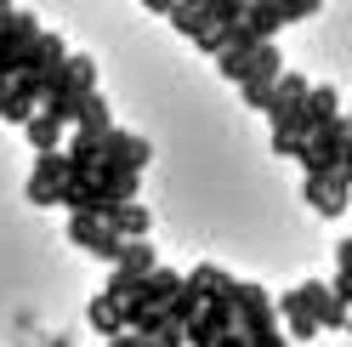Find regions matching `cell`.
<instances>
[{"label": "cell", "instance_id": "1", "mask_svg": "<svg viewBox=\"0 0 352 347\" xmlns=\"http://www.w3.org/2000/svg\"><path fill=\"white\" fill-rule=\"evenodd\" d=\"M97 97V63L85 57V52H69V63L46 80V114L63 120V125H74L80 120V108Z\"/></svg>", "mask_w": 352, "mask_h": 347}, {"label": "cell", "instance_id": "2", "mask_svg": "<svg viewBox=\"0 0 352 347\" xmlns=\"http://www.w3.org/2000/svg\"><path fill=\"white\" fill-rule=\"evenodd\" d=\"M329 308V285L301 279L278 296V330H290V341H313L318 336V313Z\"/></svg>", "mask_w": 352, "mask_h": 347}, {"label": "cell", "instance_id": "3", "mask_svg": "<svg viewBox=\"0 0 352 347\" xmlns=\"http://www.w3.org/2000/svg\"><path fill=\"white\" fill-rule=\"evenodd\" d=\"M278 80H284V52H278V40H267V46L256 52V63L245 69V80H239V103L256 108V114H267Z\"/></svg>", "mask_w": 352, "mask_h": 347}, {"label": "cell", "instance_id": "4", "mask_svg": "<svg viewBox=\"0 0 352 347\" xmlns=\"http://www.w3.org/2000/svg\"><path fill=\"white\" fill-rule=\"evenodd\" d=\"M346 148H352V137H346V125L336 120V125H318V132L301 143V154H296V160H301L307 177H329V171H341Z\"/></svg>", "mask_w": 352, "mask_h": 347}, {"label": "cell", "instance_id": "5", "mask_svg": "<svg viewBox=\"0 0 352 347\" xmlns=\"http://www.w3.org/2000/svg\"><path fill=\"white\" fill-rule=\"evenodd\" d=\"M160 268V256H153V245L148 240H125V251H120V262H114V273H108V285H102V296H114V302H131V291L142 285V279Z\"/></svg>", "mask_w": 352, "mask_h": 347}, {"label": "cell", "instance_id": "6", "mask_svg": "<svg viewBox=\"0 0 352 347\" xmlns=\"http://www.w3.org/2000/svg\"><path fill=\"white\" fill-rule=\"evenodd\" d=\"M63 188H69V160L57 154H34V171H29V205H57Z\"/></svg>", "mask_w": 352, "mask_h": 347}, {"label": "cell", "instance_id": "7", "mask_svg": "<svg viewBox=\"0 0 352 347\" xmlns=\"http://www.w3.org/2000/svg\"><path fill=\"white\" fill-rule=\"evenodd\" d=\"M40 108H46V80H29V74H17L6 92H0V120H12V125H29Z\"/></svg>", "mask_w": 352, "mask_h": 347}, {"label": "cell", "instance_id": "8", "mask_svg": "<svg viewBox=\"0 0 352 347\" xmlns=\"http://www.w3.org/2000/svg\"><path fill=\"white\" fill-rule=\"evenodd\" d=\"M63 63H69V46H63V34H52V29H40L34 40H29V52H23V63H17V74H29V80H52Z\"/></svg>", "mask_w": 352, "mask_h": 347}, {"label": "cell", "instance_id": "9", "mask_svg": "<svg viewBox=\"0 0 352 347\" xmlns=\"http://www.w3.org/2000/svg\"><path fill=\"white\" fill-rule=\"evenodd\" d=\"M69 240L80 251H91L97 262H120V251H125V240H120L114 228H102L97 216H69Z\"/></svg>", "mask_w": 352, "mask_h": 347}, {"label": "cell", "instance_id": "10", "mask_svg": "<svg viewBox=\"0 0 352 347\" xmlns=\"http://www.w3.org/2000/svg\"><path fill=\"white\" fill-rule=\"evenodd\" d=\"M148 160H153V143L148 137H137V132H120L114 125V137L102 143V165H114V171H148Z\"/></svg>", "mask_w": 352, "mask_h": 347}, {"label": "cell", "instance_id": "11", "mask_svg": "<svg viewBox=\"0 0 352 347\" xmlns=\"http://www.w3.org/2000/svg\"><path fill=\"white\" fill-rule=\"evenodd\" d=\"M307 17H318L313 0H307V6H245V29L256 40H273L284 23H307Z\"/></svg>", "mask_w": 352, "mask_h": 347}, {"label": "cell", "instance_id": "12", "mask_svg": "<svg viewBox=\"0 0 352 347\" xmlns=\"http://www.w3.org/2000/svg\"><path fill=\"white\" fill-rule=\"evenodd\" d=\"M301 193H307V205H313L318 216H329V222L346 216V200H352V188L341 182V171H329V177H307Z\"/></svg>", "mask_w": 352, "mask_h": 347}, {"label": "cell", "instance_id": "13", "mask_svg": "<svg viewBox=\"0 0 352 347\" xmlns=\"http://www.w3.org/2000/svg\"><path fill=\"white\" fill-rule=\"evenodd\" d=\"M261 46H267V40H256V34L245 29V23H239V29L228 34L222 57H216V69H222V80H233V85H239V80H245V69L256 63V52H261Z\"/></svg>", "mask_w": 352, "mask_h": 347}, {"label": "cell", "instance_id": "14", "mask_svg": "<svg viewBox=\"0 0 352 347\" xmlns=\"http://www.w3.org/2000/svg\"><path fill=\"white\" fill-rule=\"evenodd\" d=\"M97 222H102V228H114L120 240H148V222H153V216H148L142 200H125V205H108Z\"/></svg>", "mask_w": 352, "mask_h": 347}, {"label": "cell", "instance_id": "15", "mask_svg": "<svg viewBox=\"0 0 352 347\" xmlns=\"http://www.w3.org/2000/svg\"><path fill=\"white\" fill-rule=\"evenodd\" d=\"M74 137H85V143H108L114 137V114H108V97L97 92L91 103L80 108V120H74Z\"/></svg>", "mask_w": 352, "mask_h": 347}, {"label": "cell", "instance_id": "16", "mask_svg": "<svg viewBox=\"0 0 352 347\" xmlns=\"http://www.w3.org/2000/svg\"><path fill=\"white\" fill-rule=\"evenodd\" d=\"M85 319H91V330H97V336H108V341H114V336H125V308H120L114 296H91Z\"/></svg>", "mask_w": 352, "mask_h": 347}, {"label": "cell", "instance_id": "17", "mask_svg": "<svg viewBox=\"0 0 352 347\" xmlns=\"http://www.w3.org/2000/svg\"><path fill=\"white\" fill-rule=\"evenodd\" d=\"M307 120L313 125H336L341 120V92L336 85H313V92H307Z\"/></svg>", "mask_w": 352, "mask_h": 347}, {"label": "cell", "instance_id": "18", "mask_svg": "<svg viewBox=\"0 0 352 347\" xmlns=\"http://www.w3.org/2000/svg\"><path fill=\"white\" fill-rule=\"evenodd\" d=\"M23 132H29V143H34V154H57V148H63V120H52L46 108H40Z\"/></svg>", "mask_w": 352, "mask_h": 347}, {"label": "cell", "instance_id": "19", "mask_svg": "<svg viewBox=\"0 0 352 347\" xmlns=\"http://www.w3.org/2000/svg\"><path fill=\"white\" fill-rule=\"evenodd\" d=\"M318 330H352V308H341V302L329 296V308L318 313Z\"/></svg>", "mask_w": 352, "mask_h": 347}, {"label": "cell", "instance_id": "20", "mask_svg": "<svg viewBox=\"0 0 352 347\" xmlns=\"http://www.w3.org/2000/svg\"><path fill=\"white\" fill-rule=\"evenodd\" d=\"M329 296H336L341 308H352V279H346V273H336V279H329Z\"/></svg>", "mask_w": 352, "mask_h": 347}, {"label": "cell", "instance_id": "21", "mask_svg": "<svg viewBox=\"0 0 352 347\" xmlns=\"http://www.w3.org/2000/svg\"><path fill=\"white\" fill-rule=\"evenodd\" d=\"M336 273H346V279H352V233L336 245Z\"/></svg>", "mask_w": 352, "mask_h": 347}, {"label": "cell", "instance_id": "22", "mask_svg": "<svg viewBox=\"0 0 352 347\" xmlns=\"http://www.w3.org/2000/svg\"><path fill=\"white\" fill-rule=\"evenodd\" d=\"M153 347H188V336H182V330H176V324H165V330H160V336H153Z\"/></svg>", "mask_w": 352, "mask_h": 347}, {"label": "cell", "instance_id": "23", "mask_svg": "<svg viewBox=\"0 0 352 347\" xmlns=\"http://www.w3.org/2000/svg\"><path fill=\"white\" fill-rule=\"evenodd\" d=\"M216 347H250V341H245V336H239V330H228V336H222V341H216Z\"/></svg>", "mask_w": 352, "mask_h": 347}, {"label": "cell", "instance_id": "24", "mask_svg": "<svg viewBox=\"0 0 352 347\" xmlns=\"http://www.w3.org/2000/svg\"><path fill=\"white\" fill-rule=\"evenodd\" d=\"M341 182L352 188V148H346V160H341Z\"/></svg>", "mask_w": 352, "mask_h": 347}, {"label": "cell", "instance_id": "25", "mask_svg": "<svg viewBox=\"0 0 352 347\" xmlns=\"http://www.w3.org/2000/svg\"><path fill=\"white\" fill-rule=\"evenodd\" d=\"M0 17H6V0H0Z\"/></svg>", "mask_w": 352, "mask_h": 347}]
</instances>
